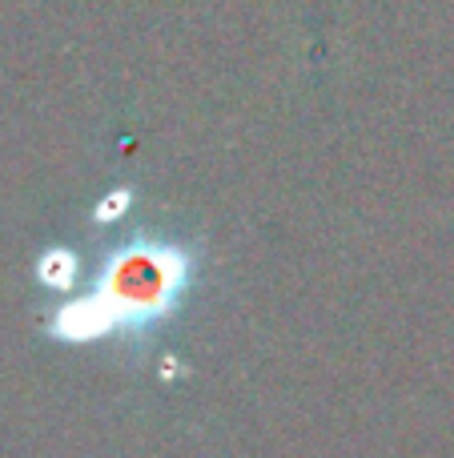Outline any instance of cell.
Listing matches in <instances>:
<instances>
[{
    "mask_svg": "<svg viewBox=\"0 0 454 458\" xmlns=\"http://www.w3.org/2000/svg\"><path fill=\"white\" fill-rule=\"evenodd\" d=\"M189 253L173 242L133 237L109 253L97 277V298L117 322H149L181 298L189 282Z\"/></svg>",
    "mask_w": 454,
    "mask_h": 458,
    "instance_id": "obj_1",
    "label": "cell"
}]
</instances>
